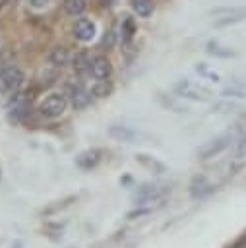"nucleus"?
I'll return each mask as SVG.
<instances>
[{
    "label": "nucleus",
    "mask_w": 246,
    "mask_h": 248,
    "mask_svg": "<svg viewBox=\"0 0 246 248\" xmlns=\"http://www.w3.org/2000/svg\"><path fill=\"white\" fill-rule=\"evenodd\" d=\"M99 161H101V151H99V149H87V151H83V153L77 155L76 165H77L79 169H85V170H87V169L97 167Z\"/></svg>",
    "instance_id": "9d476101"
},
{
    "label": "nucleus",
    "mask_w": 246,
    "mask_h": 248,
    "mask_svg": "<svg viewBox=\"0 0 246 248\" xmlns=\"http://www.w3.org/2000/svg\"><path fill=\"white\" fill-rule=\"evenodd\" d=\"M2 4H4V0H0V8H2Z\"/></svg>",
    "instance_id": "b1692460"
},
{
    "label": "nucleus",
    "mask_w": 246,
    "mask_h": 248,
    "mask_svg": "<svg viewBox=\"0 0 246 248\" xmlns=\"http://www.w3.org/2000/svg\"><path fill=\"white\" fill-rule=\"evenodd\" d=\"M134 33H136V23L132 17H124L122 19V25H120V37H122V43L128 45L132 39H134Z\"/></svg>",
    "instance_id": "f8f14e48"
},
{
    "label": "nucleus",
    "mask_w": 246,
    "mask_h": 248,
    "mask_svg": "<svg viewBox=\"0 0 246 248\" xmlns=\"http://www.w3.org/2000/svg\"><path fill=\"white\" fill-rule=\"evenodd\" d=\"M89 72L95 79H108L110 74H112V66H110L107 56H95L91 60V70Z\"/></svg>",
    "instance_id": "0eeeda50"
},
{
    "label": "nucleus",
    "mask_w": 246,
    "mask_h": 248,
    "mask_svg": "<svg viewBox=\"0 0 246 248\" xmlns=\"http://www.w3.org/2000/svg\"><path fill=\"white\" fill-rule=\"evenodd\" d=\"M207 52L213 54V56H221V58H229V56H234V52L227 46H221L217 41H211L207 43Z\"/></svg>",
    "instance_id": "dca6fc26"
},
{
    "label": "nucleus",
    "mask_w": 246,
    "mask_h": 248,
    "mask_svg": "<svg viewBox=\"0 0 246 248\" xmlns=\"http://www.w3.org/2000/svg\"><path fill=\"white\" fill-rule=\"evenodd\" d=\"M23 79H25V76L17 66H6L0 72V89L15 93L23 85Z\"/></svg>",
    "instance_id": "f03ea898"
},
{
    "label": "nucleus",
    "mask_w": 246,
    "mask_h": 248,
    "mask_svg": "<svg viewBox=\"0 0 246 248\" xmlns=\"http://www.w3.org/2000/svg\"><path fill=\"white\" fill-rule=\"evenodd\" d=\"M238 151H246V136L240 140V143H238Z\"/></svg>",
    "instance_id": "4be33fe9"
},
{
    "label": "nucleus",
    "mask_w": 246,
    "mask_h": 248,
    "mask_svg": "<svg viewBox=\"0 0 246 248\" xmlns=\"http://www.w3.org/2000/svg\"><path fill=\"white\" fill-rule=\"evenodd\" d=\"M48 4V0H31V6L33 8H45Z\"/></svg>",
    "instance_id": "412c9836"
},
{
    "label": "nucleus",
    "mask_w": 246,
    "mask_h": 248,
    "mask_svg": "<svg viewBox=\"0 0 246 248\" xmlns=\"http://www.w3.org/2000/svg\"><path fill=\"white\" fill-rule=\"evenodd\" d=\"M66 105H68V101H66L64 95H60V93H50L48 97H45V99L41 101L39 112H41L43 116H46V118H56V116H60V114L66 110Z\"/></svg>",
    "instance_id": "f257e3e1"
},
{
    "label": "nucleus",
    "mask_w": 246,
    "mask_h": 248,
    "mask_svg": "<svg viewBox=\"0 0 246 248\" xmlns=\"http://www.w3.org/2000/svg\"><path fill=\"white\" fill-rule=\"evenodd\" d=\"M232 140V134H223V136H219V138H215V140H211L201 151H200V155H201V159H207V157H211V155H215V153H219L221 149H225L227 145H229V141Z\"/></svg>",
    "instance_id": "1a4fd4ad"
},
{
    "label": "nucleus",
    "mask_w": 246,
    "mask_h": 248,
    "mask_svg": "<svg viewBox=\"0 0 246 248\" xmlns=\"http://www.w3.org/2000/svg\"><path fill=\"white\" fill-rule=\"evenodd\" d=\"M19 0H4V4H17Z\"/></svg>",
    "instance_id": "5701e85b"
},
{
    "label": "nucleus",
    "mask_w": 246,
    "mask_h": 248,
    "mask_svg": "<svg viewBox=\"0 0 246 248\" xmlns=\"http://www.w3.org/2000/svg\"><path fill=\"white\" fill-rule=\"evenodd\" d=\"M169 192H170V188L167 184H143L141 188L136 190L134 202L136 203H147V202H153V200L163 198Z\"/></svg>",
    "instance_id": "7ed1b4c3"
},
{
    "label": "nucleus",
    "mask_w": 246,
    "mask_h": 248,
    "mask_svg": "<svg viewBox=\"0 0 246 248\" xmlns=\"http://www.w3.org/2000/svg\"><path fill=\"white\" fill-rule=\"evenodd\" d=\"M138 161H139L141 165H145V167L153 169L155 172H163V170H165V165H161V163H159V161H155V159H149L147 155H138Z\"/></svg>",
    "instance_id": "6ab92c4d"
},
{
    "label": "nucleus",
    "mask_w": 246,
    "mask_h": 248,
    "mask_svg": "<svg viewBox=\"0 0 246 248\" xmlns=\"http://www.w3.org/2000/svg\"><path fill=\"white\" fill-rule=\"evenodd\" d=\"M74 70L77 74H85L91 70V58L87 56V52H77L74 58Z\"/></svg>",
    "instance_id": "4468645a"
},
{
    "label": "nucleus",
    "mask_w": 246,
    "mask_h": 248,
    "mask_svg": "<svg viewBox=\"0 0 246 248\" xmlns=\"http://www.w3.org/2000/svg\"><path fill=\"white\" fill-rule=\"evenodd\" d=\"M110 136H114L118 140H124V141H132L136 138V132L126 128V126H112L110 128Z\"/></svg>",
    "instance_id": "a211bd4d"
},
{
    "label": "nucleus",
    "mask_w": 246,
    "mask_h": 248,
    "mask_svg": "<svg viewBox=\"0 0 246 248\" xmlns=\"http://www.w3.org/2000/svg\"><path fill=\"white\" fill-rule=\"evenodd\" d=\"M110 91H112V83L108 79H97V83L91 89V93L95 97H107V95H110Z\"/></svg>",
    "instance_id": "f3484780"
},
{
    "label": "nucleus",
    "mask_w": 246,
    "mask_h": 248,
    "mask_svg": "<svg viewBox=\"0 0 246 248\" xmlns=\"http://www.w3.org/2000/svg\"><path fill=\"white\" fill-rule=\"evenodd\" d=\"M68 91H70V101H72V107L74 108H85L91 103V93L81 83L70 85Z\"/></svg>",
    "instance_id": "423d86ee"
},
{
    "label": "nucleus",
    "mask_w": 246,
    "mask_h": 248,
    "mask_svg": "<svg viewBox=\"0 0 246 248\" xmlns=\"http://www.w3.org/2000/svg\"><path fill=\"white\" fill-rule=\"evenodd\" d=\"M112 41H114V35H112V33H108V35H105V39H103V45L108 48V46H112Z\"/></svg>",
    "instance_id": "aec40b11"
},
{
    "label": "nucleus",
    "mask_w": 246,
    "mask_h": 248,
    "mask_svg": "<svg viewBox=\"0 0 246 248\" xmlns=\"http://www.w3.org/2000/svg\"><path fill=\"white\" fill-rule=\"evenodd\" d=\"M85 8H87L85 0H64V10L70 16H81L85 12Z\"/></svg>",
    "instance_id": "2eb2a0df"
},
{
    "label": "nucleus",
    "mask_w": 246,
    "mask_h": 248,
    "mask_svg": "<svg viewBox=\"0 0 246 248\" xmlns=\"http://www.w3.org/2000/svg\"><path fill=\"white\" fill-rule=\"evenodd\" d=\"M132 8L139 17H149L153 14V0H132Z\"/></svg>",
    "instance_id": "ddd939ff"
},
{
    "label": "nucleus",
    "mask_w": 246,
    "mask_h": 248,
    "mask_svg": "<svg viewBox=\"0 0 246 248\" xmlns=\"http://www.w3.org/2000/svg\"><path fill=\"white\" fill-rule=\"evenodd\" d=\"M74 35H76V39H79L83 43L91 41L95 37V23L91 19H87V17H79L76 21V25H74Z\"/></svg>",
    "instance_id": "6e6552de"
},
{
    "label": "nucleus",
    "mask_w": 246,
    "mask_h": 248,
    "mask_svg": "<svg viewBox=\"0 0 246 248\" xmlns=\"http://www.w3.org/2000/svg\"><path fill=\"white\" fill-rule=\"evenodd\" d=\"M50 64H52L54 68H64V66H68V64H70V52H68V48H64V46L52 48V52H50Z\"/></svg>",
    "instance_id": "9b49d317"
},
{
    "label": "nucleus",
    "mask_w": 246,
    "mask_h": 248,
    "mask_svg": "<svg viewBox=\"0 0 246 248\" xmlns=\"http://www.w3.org/2000/svg\"><path fill=\"white\" fill-rule=\"evenodd\" d=\"M176 91L182 95V97H188V99H196V101H205L209 99V91L200 85V83H194V81H188V79H182L176 83Z\"/></svg>",
    "instance_id": "20e7f679"
},
{
    "label": "nucleus",
    "mask_w": 246,
    "mask_h": 248,
    "mask_svg": "<svg viewBox=\"0 0 246 248\" xmlns=\"http://www.w3.org/2000/svg\"><path fill=\"white\" fill-rule=\"evenodd\" d=\"M213 16L221 17V19L217 21V25H227V23H234V21H242V19H246V8H244V6L217 8V10H213Z\"/></svg>",
    "instance_id": "39448f33"
}]
</instances>
